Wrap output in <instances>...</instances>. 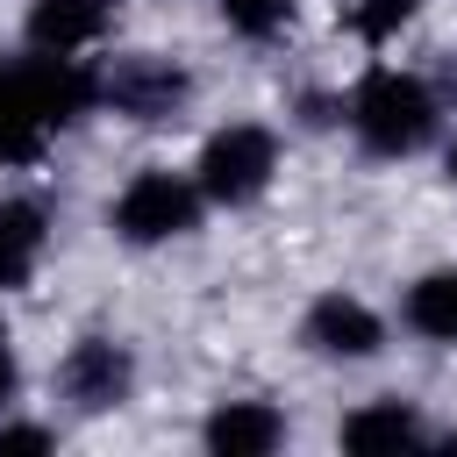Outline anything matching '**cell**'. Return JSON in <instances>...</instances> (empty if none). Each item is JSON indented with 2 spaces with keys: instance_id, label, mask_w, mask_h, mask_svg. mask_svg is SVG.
Masks as SVG:
<instances>
[{
  "instance_id": "1",
  "label": "cell",
  "mask_w": 457,
  "mask_h": 457,
  "mask_svg": "<svg viewBox=\"0 0 457 457\" xmlns=\"http://www.w3.org/2000/svg\"><path fill=\"white\" fill-rule=\"evenodd\" d=\"M93 100H100V79L79 71L71 57H57V50L21 57V64H0V164L43 157L50 129L79 121Z\"/></svg>"
},
{
  "instance_id": "2",
  "label": "cell",
  "mask_w": 457,
  "mask_h": 457,
  "mask_svg": "<svg viewBox=\"0 0 457 457\" xmlns=\"http://www.w3.org/2000/svg\"><path fill=\"white\" fill-rule=\"evenodd\" d=\"M350 121H357V136H364V150H378V157H407V150H421L428 143V129H436V93L414 79V71H364V86L350 93Z\"/></svg>"
},
{
  "instance_id": "3",
  "label": "cell",
  "mask_w": 457,
  "mask_h": 457,
  "mask_svg": "<svg viewBox=\"0 0 457 457\" xmlns=\"http://www.w3.org/2000/svg\"><path fill=\"white\" fill-rule=\"evenodd\" d=\"M271 171H278V143H271V129H257V121H236V129L207 136V150H200V193L221 200V207L257 200V193L271 186Z\"/></svg>"
},
{
  "instance_id": "4",
  "label": "cell",
  "mask_w": 457,
  "mask_h": 457,
  "mask_svg": "<svg viewBox=\"0 0 457 457\" xmlns=\"http://www.w3.org/2000/svg\"><path fill=\"white\" fill-rule=\"evenodd\" d=\"M200 214V193L179 179V171H136L114 200V228L129 243H164V236H186Z\"/></svg>"
},
{
  "instance_id": "5",
  "label": "cell",
  "mask_w": 457,
  "mask_h": 457,
  "mask_svg": "<svg viewBox=\"0 0 457 457\" xmlns=\"http://www.w3.org/2000/svg\"><path fill=\"white\" fill-rule=\"evenodd\" d=\"M186 93H193V79H186L171 57H121V64L100 79V100H107L114 114H129V121H171V114L186 107Z\"/></svg>"
},
{
  "instance_id": "6",
  "label": "cell",
  "mask_w": 457,
  "mask_h": 457,
  "mask_svg": "<svg viewBox=\"0 0 457 457\" xmlns=\"http://www.w3.org/2000/svg\"><path fill=\"white\" fill-rule=\"evenodd\" d=\"M129 378H136V364H129V350L107 343V336L79 343V350L57 364V386H64V400H71L79 414H107V407H121V400H129Z\"/></svg>"
},
{
  "instance_id": "7",
  "label": "cell",
  "mask_w": 457,
  "mask_h": 457,
  "mask_svg": "<svg viewBox=\"0 0 457 457\" xmlns=\"http://www.w3.org/2000/svg\"><path fill=\"white\" fill-rule=\"evenodd\" d=\"M307 343H314L321 357H371V350L386 343V328H378V314H371L364 300L328 293V300L307 307Z\"/></svg>"
},
{
  "instance_id": "8",
  "label": "cell",
  "mask_w": 457,
  "mask_h": 457,
  "mask_svg": "<svg viewBox=\"0 0 457 457\" xmlns=\"http://www.w3.org/2000/svg\"><path fill=\"white\" fill-rule=\"evenodd\" d=\"M278 436H286V421L264 400H228V407L207 414V450L214 457H271Z\"/></svg>"
},
{
  "instance_id": "9",
  "label": "cell",
  "mask_w": 457,
  "mask_h": 457,
  "mask_svg": "<svg viewBox=\"0 0 457 457\" xmlns=\"http://www.w3.org/2000/svg\"><path fill=\"white\" fill-rule=\"evenodd\" d=\"M100 29H107V0H36L29 7V43L57 50V57L86 50Z\"/></svg>"
},
{
  "instance_id": "10",
  "label": "cell",
  "mask_w": 457,
  "mask_h": 457,
  "mask_svg": "<svg viewBox=\"0 0 457 457\" xmlns=\"http://www.w3.org/2000/svg\"><path fill=\"white\" fill-rule=\"evenodd\" d=\"M43 257V207L0 200V286H21Z\"/></svg>"
},
{
  "instance_id": "11",
  "label": "cell",
  "mask_w": 457,
  "mask_h": 457,
  "mask_svg": "<svg viewBox=\"0 0 457 457\" xmlns=\"http://www.w3.org/2000/svg\"><path fill=\"white\" fill-rule=\"evenodd\" d=\"M414 436H421V421H414V407H400V400L357 407V414L343 421V443H350V450H400V443H414Z\"/></svg>"
},
{
  "instance_id": "12",
  "label": "cell",
  "mask_w": 457,
  "mask_h": 457,
  "mask_svg": "<svg viewBox=\"0 0 457 457\" xmlns=\"http://www.w3.org/2000/svg\"><path fill=\"white\" fill-rule=\"evenodd\" d=\"M407 321L436 343H457V271H436L407 293Z\"/></svg>"
},
{
  "instance_id": "13",
  "label": "cell",
  "mask_w": 457,
  "mask_h": 457,
  "mask_svg": "<svg viewBox=\"0 0 457 457\" xmlns=\"http://www.w3.org/2000/svg\"><path fill=\"white\" fill-rule=\"evenodd\" d=\"M221 14L236 36H278L293 21V0H221Z\"/></svg>"
},
{
  "instance_id": "14",
  "label": "cell",
  "mask_w": 457,
  "mask_h": 457,
  "mask_svg": "<svg viewBox=\"0 0 457 457\" xmlns=\"http://www.w3.org/2000/svg\"><path fill=\"white\" fill-rule=\"evenodd\" d=\"M414 7H421V0H364V7L350 14V29H357L364 43H386L400 21H414Z\"/></svg>"
},
{
  "instance_id": "15",
  "label": "cell",
  "mask_w": 457,
  "mask_h": 457,
  "mask_svg": "<svg viewBox=\"0 0 457 457\" xmlns=\"http://www.w3.org/2000/svg\"><path fill=\"white\" fill-rule=\"evenodd\" d=\"M0 450H50V428H0Z\"/></svg>"
},
{
  "instance_id": "16",
  "label": "cell",
  "mask_w": 457,
  "mask_h": 457,
  "mask_svg": "<svg viewBox=\"0 0 457 457\" xmlns=\"http://www.w3.org/2000/svg\"><path fill=\"white\" fill-rule=\"evenodd\" d=\"M7 400H14V357L0 350V407H7Z\"/></svg>"
},
{
  "instance_id": "17",
  "label": "cell",
  "mask_w": 457,
  "mask_h": 457,
  "mask_svg": "<svg viewBox=\"0 0 457 457\" xmlns=\"http://www.w3.org/2000/svg\"><path fill=\"white\" fill-rule=\"evenodd\" d=\"M443 93H450V100H457V57H450V64H443Z\"/></svg>"
},
{
  "instance_id": "18",
  "label": "cell",
  "mask_w": 457,
  "mask_h": 457,
  "mask_svg": "<svg viewBox=\"0 0 457 457\" xmlns=\"http://www.w3.org/2000/svg\"><path fill=\"white\" fill-rule=\"evenodd\" d=\"M450 179H457V150H450Z\"/></svg>"
}]
</instances>
